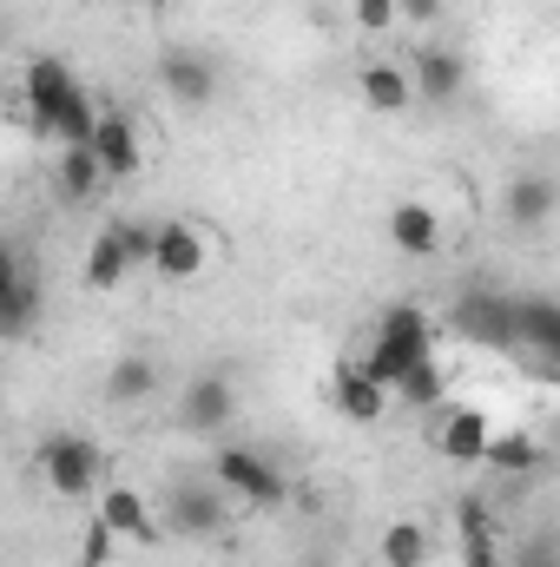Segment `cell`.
Listing matches in <instances>:
<instances>
[{
	"instance_id": "obj_1",
	"label": "cell",
	"mask_w": 560,
	"mask_h": 567,
	"mask_svg": "<svg viewBox=\"0 0 560 567\" xmlns=\"http://www.w3.org/2000/svg\"><path fill=\"white\" fill-rule=\"evenodd\" d=\"M428 357H435V323H428V310H422V303H396V310H383L363 370L396 390V383H403L416 363H428Z\"/></svg>"
},
{
	"instance_id": "obj_2",
	"label": "cell",
	"mask_w": 560,
	"mask_h": 567,
	"mask_svg": "<svg viewBox=\"0 0 560 567\" xmlns=\"http://www.w3.org/2000/svg\"><path fill=\"white\" fill-rule=\"evenodd\" d=\"M40 475H46V488H53L60 502H86V495L106 482V455H100L93 435L60 429V435L40 442Z\"/></svg>"
},
{
	"instance_id": "obj_3",
	"label": "cell",
	"mask_w": 560,
	"mask_h": 567,
	"mask_svg": "<svg viewBox=\"0 0 560 567\" xmlns=\"http://www.w3.org/2000/svg\"><path fill=\"white\" fill-rule=\"evenodd\" d=\"M448 330L462 343H481V350H521V337H515V297H501V290H462L455 310H448Z\"/></svg>"
},
{
	"instance_id": "obj_4",
	"label": "cell",
	"mask_w": 560,
	"mask_h": 567,
	"mask_svg": "<svg viewBox=\"0 0 560 567\" xmlns=\"http://www.w3.org/2000/svg\"><path fill=\"white\" fill-rule=\"evenodd\" d=\"M211 482L225 495H238L245 508H283V495H290V482H283L265 455H251V449H218L211 455Z\"/></svg>"
},
{
	"instance_id": "obj_5",
	"label": "cell",
	"mask_w": 560,
	"mask_h": 567,
	"mask_svg": "<svg viewBox=\"0 0 560 567\" xmlns=\"http://www.w3.org/2000/svg\"><path fill=\"white\" fill-rule=\"evenodd\" d=\"M554 212H560V178H548V172H515V178H508L501 218H508L515 231H548Z\"/></svg>"
},
{
	"instance_id": "obj_6",
	"label": "cell",
	"mask_w": 560,
	"mask_h": 567,
	"mask_svg": "<svg viewBox=\"0 0 560 567\" xmlns=\"http://www.w3.org/2000/svg\"><path fill=\"white\" fill-rule=\"evenodd\" d=\"M165 522L178 528V535H198V542H211V535H225V488H211V482H178L172 495H165Z\"/></svg>"
},
{
	"instance_id": "obj_7",
	"label": "cell",
	"mask_w": 560,
	"mask_h": 567,
	"mask_svg": "<svg viewBox=\"0 0 560 567\" xmlns=\"http://www.w3.org/2000/svg\"><path fill=\"white\" fill-rule=\"evenodd\" d=\"M231 416H238V390H231L225 377H191V383L178 390V429L218 435V429H231Z\"/></svg>"
},
{
	"instance_id": "obj_8",
	"label": "cell",
	"mask_w": 560,
	"mask_h": 567,
	"mask_svg": "<svg viewBox=\"0 0 560 567\" xmlns=\"http://www.w3.org/2000/svg\"><path fill=\"white\" fill-rule=\"evenodd\" d=\"M205 265H211V238H205L198 225H185V218L158 225V251H152V271H158V278L165 284H191Z\"/></svg>"
},
{
	"instance_id": "obj_9",
	"label": "cell",
	"mask_w": 560,
	"mask_h": 567,
	"mask_svg": "<svg viewBox=\"0 0 560 567\" xmlns=\"http://www.w3.org/2000/svg\"><path fill=\"white\" fill-rule=\"evenodd\" d=\"M158 86L178 100V106H211L218 100V66L191 47H165L158 53Z\"/></svg>"
},
{
	"instance_id": "obj_10",
	"label": "cell",
	"mask_w": 560,
	"mask_h": 567,
	"mask_svg": "<svg viewBox=\"0 0 560 567\" xmlns=\"http://www.w3.org/2000/svg\"><path fill=\"white\" fill-rule=\"evenodd\" d=\"M409 80H416L422 106H455V100H462V86H468V60H462L455 47H416Z\"/></svg>"
},
{
	"instance_id": "obj_11",
	"label": "cell",
	"mask_w": 560,
	"mask_h": 567,
	"mask_svg": "<svg viewBox=\"0 0 560 567\" xmlns=\"http://www.w3.org/2000/svg\"><path fill=\"white\" fill-rule=\"evenodd\" d=\"M390 383H376L363 363H343L336 370V383H330V403H336V416L343 423H356V429H370V423H383V410H390Z\"/></svg>"
},
{
	"instance_id": "obj_12",
	"label": "cell",
	"mask_w": 560,
	"mask_h": 567,
	"mask_svg": "<svg viewBox=\"0 0 560 567\" xmlns=\"http://www.w3.org/2000/svg\"><path fill=\"white\" fill-rule=\"evenodd\" d=\"M515 337H521V350L541 370H560V303L554 297H515Z\"/></svg>"
},
{
	"instance_id": "obj_13",
	"label": "cell",
	"mask_w": 560,
	"mask_h": 567,
	"mask_svg": "<svg viewBox=\"0 0 560 567\" xmlns=\"http://www.w3.org/2000/svg\"><path fill=\"white\" fill-rule=\"evenodd\" d=\"M488 442H495V429H488L481 410H448L442 429H435V455H442V462H455V468L488 462Z\"/></svg>"
},
{
	"instance_id": "obj_14",
	"label": "cell",
	"mask_w": 560,
	"mask_h": 567,
	"mask_svg": "<svg viewBox=\"0 0 560 567\" xmlns=\"http://www.w3.org/2000/svg\"><path fill=\"white\" fill-rule=\"evenodd\" d=\"M383 231H390V245H396L403 258H435V251H442V218H435V205H422V198L390 205Z\"/></svg>"
},
{
	"instance_id": "obj_15",
	"label": "cell",
	"mask_w": 560,
	"mask_h": 567,
	"mask_svg": "<svg viewBox=\"0 0 560 567\" xmlns=\"http://www.w3.org/2000/svg\"><path fill=\"white\" fill-rule=\"evenodd\" d=\"M356 93H363V106L383 113V120H396V113L416 106V80H409V66H396V60H370V66L356 73Z\"/></svg>"
},
{
	"instance_id": "obj_16",
	"label": "cell",
	"mask_w": 560,
	"mask_h": 567,
	"mask_svg": "<svg viewBox=\"0 0 560 567\" xmlns=\"http://www.w3.org/2000/svg\"><path fill=\"white\" fill-rule=\"evenodd\" d=\"M106 185H113V178H106V165H100L93 145H60V165H53V192H60V205H93Z\"/></svg>"
},
{
	"instance_id": "obj_17",
	"label": "cell",
	"mask_w": 560,
	"mask_h": 567,
	"mask_svg": "<svg viewBox=\"0 0 560 567\" xmlns=\"http://www.w3.org/2000/svg\"><path fill=\"white\" fill-rule=\"evenodd\" d=\"M455 542H462V567H501V535H495V515L481 495L455 502Z\"/></svg>"
},
{
	"instance_id": "obj_18",
	"label": "cell",
	"mask_w": 560,
	"mask_h": 567,
	"mask_svg": "<svg viewBox=\"0 0 560 567\" xmlns=\"http://www.w3.org/2000/svg\"><path fill=\"white\" fill-rule=\"evenodd\" d=\"M100 515H106V528H113L120 542H139V548H152V542H158V515L145 508V495L133 488V482H106Z\"/></svg>"
},
{
	"instance_id": "obj_19",
	"label": "cell",
	"mask_w": 560,
	"mask_h": 567,
	"mask_svg": "<svg viewBox=\"0 0 560 567\" xmlns=\"http://www.w3.org/2000/svg\"><path fill=\"white\" fill-rule=\"evenodd\" d=\"M93 152H100L106 178H133V172L145 165V145H139V126H133V113L106 106V120H100V133H93Z\"/></svg>"
},
{
	"instance_id": "obj_20",
	"label": "cell",
	"mask_w": 560,
	"mask_h": 567,
	"mask_svg": "<svg viewBox=\"0 0 560 567\" xmlns=\"http://www.w3.org/2000/svg\"><path fill=\"white\" fill-rule=\"evenodd\" d=\"M126 271H133V251H126V238L106 225V231L86 245V290H120Z\"/></svg>"
},
{
	"instance_id": "obj_21",
	"label": "cell",
	"mask_w": 560,
	"mask_h": 567,
	"mask_svg": "<svg viewBox=\"0 0 560 567\" xmlns=\"http://www.w3.org/2000/svg\"><path fill=\"white\" fill-rule=\"evenodd\" d=\"M158 390V363L152 357H120L113 370H106V403H120V410H133Z\"/></svg>"
},
{
	"instance_id": "obj_22",
	"label": "cell",
	"mask_w": 560,
	"mask_h": 567,
	"mask_svg": "<svg viewBox=\"0 0 560 567\" xmlns=\"http://www.w3.org/2000/svg\"><path fill=\"white\" fill-rule=\"evenodd\" d=\"M541 462H548V449H541L528 429H515V435H495V442H488V462H481V468H495V475H535Z\"/></svg>"
},
{
	"instance_id": "obj_23",
	"label": "cell",
	"mask_w": 560,
	"mask_h": 567,
	"mask_svg": "<svg viewBox=\"0 0 560 567\" xmlns=\"http://www.w3.org/2000/svg\"><path fill=\"white\" fill-rule=\"evenodd\" d=\"M376 548H383V567H428V528L422 522H390Z\"/></svg>"
},
{
	"instance_id": "obj_24",
	"label": "cell",
	"mask_w": 560,
	"mask_h": 567,
	"mask_svg": "<svg viewBox=\"0 0 560 567\" xmlns=\"http://www.w3.org/2000/svg\"><path fill=\"white\" fill-rule=\"evenodd\" d=\"M33 310H40V290H33V278L13 271V278L0 284V330L7 337H27L33 330Z\"/></svg>"
},
{
	"instance_id": "obj_25",
	"label": "cell",
	"mask_w": 560,
	"mask_h": 567,
	"mask_svg": "<svg viewBox=\"0 0 560 567\" xmlns=\"http://www.w3.org/2000/svg\"><path fill=\"white\" fill-rule=\"evenodd\" d=\"M442 390H448V370H442L435 357H428V363H416V370L396 383V396H403L409 410H435V403H442Z\"/></svg>"
},
{
	"instance_id": "obj_26",
	"label": "cell",
	"mask_w": 560,
	"mask_h": 567,
	"mask_svg": "<svg viewBox=\"0 0 560 567\" xmlns=\"http://www.w3.org/2000/svg\"><path fill=\"white\" fill-rule=\"evenodd\" d=\"M113 548H120V535H113L106 515L93 508V522H86V535H80V567H106L113 561Z\"/></svg>"
},
{
	"instance_id": "obj_27",
	"label": "cell",
	"mask_w": 560,
	"mask_h": 567,
	"mask_svg": "<svg viewBox=\"0 0 560 567\" xmlns=\"http://www.w3.org/2000/svg\"><path fill=\"white\" fill-rule=\"evenodd\" d=\"M350 20H356L363 33H390V27L403 20V7H396V0H350Z\"/></svg>"
},
{
	"instance_id": "obj_28",
	"label": "cell",
	"mask_w": 560,
	"mask_h": 567,
	"mask_svg": "<svg viewBox=\"0 0 560 567\" xmlns=\"http://www.w3.org/2000/svg\"><path fill=\"white\" fill-rule=\"evenodd\" d=\"M113 231L126 238L133 265H152V251H158V225H145V218H113Z\"/></svg>"
},
{
	"instance_id": "obj_29",
	"label": "cell",
	"mask_w": 560,
	"mask_h": 567,
	"mask_svg": "<svg viewBox=\"0 0 560 567\" xmlns=\"http://www.w3.org/2000/svg\"><path fill=\"white\" fill-rule=\"evenodd\" d=\"M515 567H560V542H554V535H541V542L515 548Z\"/></svg>"
},
{
	"instance_id": "obj_30",
	"label": "cell",
	"mask_w": 560,
	"mask_h": 567,
	"mask_svg": "<svg viewBox=\"0 0 560 567\" xmlns=\"http://www.w3.org/2000/svg\"><path fill=\"white\" fill-rule=\"evenodd\" d=\"M396 7H403V20H422V27L442 20V0H396Z\"/></svg>"
},
{
	"instance_id": "obj_31",
	"label": "cell",
	"mask_w": 560,
	"mask_h": 567,
	"mask_svg": "<svg viewBox=\"0 0 560 567\" xmlns=\"http://www.w3.org/2000/svg\"><path fill=\"white\" fill-rule=\"evenodd\" d=\"M145 7H152V13H158V7H172V0H145Z\"/></svg>"
}]
</instances>
